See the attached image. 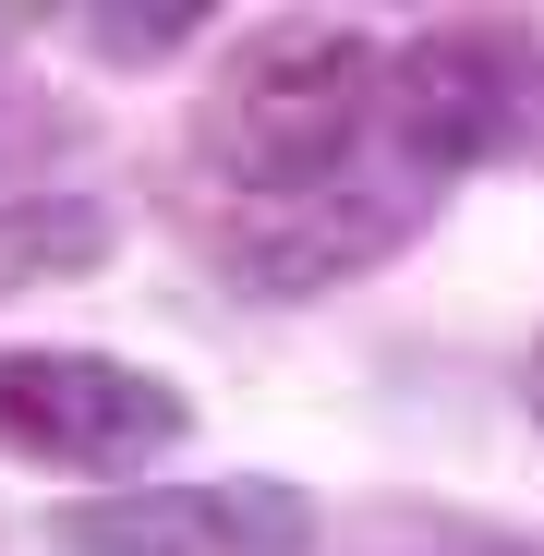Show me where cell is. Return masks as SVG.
I'll return each mask as SVG.
<instances>
[{
    "label": "cell",
    "instance_id": "ba28073f",
    "mask_svg": "<svg viewBox=\"0 0 544 556\" xmlns=\"http://www.w3.org/2000/svg\"><path fill=\"white\" fill-rule=\"evenodd\" d=\"M508 388H520V412H532V424H544V339H532V351H520V376H508Z\"/></svg>",
    "mask_w": 544,
    "mask_h": 556
},
{
    "label": "cell",
    "instance_id": "7a4b0ae2",
    "mask_svg": "<svg viewBox=\"0 0 544 556\" xmlns=\"http://www.w3.org/2000/svg\"><path fill=\"white\" fill-rule=\"evenodd\" d=\"M194 435V400L146 363H110V351H0V459H37V472H134L169 459Z\"/></svg>",
    "mask_w": 544,
    "mask_h": 556
},
{
    "label": "cell",
    "instance_id": "277c9868",
    "mask_svg": "<svg viewBox=\"0 0 544 556\" xmlns=\"http://www.w3.org/2000/svg\"><path fill=\"white\" fill-rule=\"evenodd\" d=\"M61 556H315L327 508L279 472H218V484H110L49 508Z\"/></svg>",
    "mask_w": 544,
    "mask_h": 556
},
{
    "label": "cell",
    "instance_id": "6da1fadb",
    "mask_svg": "<svg viewBox=\"0 0 544 556\" xmlns=\"http://www.w3.org/2000/svg\"><path fill=\"white\" fill-rule=\"evenodd\" d=\"M376 98H388L376 25L279 13L218 61L206 110H194V169L230 181L242 206H303L327 181H351V157L376 146Z\"/></svg>",
    "mask_w": 544,
    "mask_h": 556
},
{
    "label": "cell",
    "instance_id": "3957f363",
    "mask_svg": "<svg viewBox=\"0 0 544 556\" xmlns=\"http://www.w3.org/2000/svg\"><path fill=\"white\" fill-rule=\"evenodd\" d=\"M435 206H447L435 181H412L388 146H363L351 181H327V194H303V206H242L230 242H218V278H230L242 303H327V291H351V278H376Z\"/></svg>",
    "mask_w": 544,
    "mask_h": 556
},
{
    "label": "cell",
    "instance_id": "8992f818",
    "mask_svg": "<svg viewBox=\"0 0 544 556\" xmlns=\"http://www.w3.org/2000/svg\"><path fill=\"white\" fill-rule=\"evenodd\" d=\"M37 25L49 13H0V181H37V194H49V157L85 146V110H61L49 85H25L13 37H37Z\"/></svg>",
    "mask_w": 544,
    "mask_h": 556
},
{
    "label": "cell",
    "instance_id": "5b68a950",
    "mask_svg": "<svg viewBox=\"0 0 544 556\" xmlns=\"http://www.w3.org/2000/svg\"><path fill=\"white\" fill-rule=\"evenodd\" d=\"M110 206L98 194H0V303L49 291V278H98L110 266Z\"/></svg>",
    "mask_w": 544,
    "mask_h": 556
},
{
    "label": "cell",
    "instance_id": "52a82bcc",
    "mask_svg": "<svg viewBox=\"0 0 544 556\" xmlns=\"http://www.w3.org/2000/svg\"><path fill=\"white\" fill-rule=\"evenodd\" d=\"M218 13L206 0H157V13H134V0H85L73 13V49L98 61V73H157V61H181Z\"/></svg>",
    "mask_w": 544,
    "mask_h": 556
}]
</instances>
